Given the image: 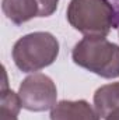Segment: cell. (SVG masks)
<instances>
[{
  "label": "cell",
  "mask_w": 119,
  "mask_h": 120,
  "mask_svg": "<svg viewBox=\"0 0 119 120\" xmlns=\"http://www.w3.org/2000/svg\"><path fill=\"white\" fill-rule=\"evenodd\" d=\"M59 55V42L49 32H32L13 46L14 64L23 73H35L51 66Z\"/></svg>",
  "instance_id": "obj_3"
},
{
  "label": "cell",
  "mask_w": 119,
  "mask_h": 120,
  "mask_svg": "<svg viewBox=\"0 0 119 120\" xmlns=\"http://www.w3.org/2000/svg\"><path fill=\"white\" fill-rule=\"evenodd\" d=\"M94 108L101 119H107L119 109V81L99 87L94 94Z\"/></svg>",
  "instance_id": "obj_7"
},
{
  "label": "cell",
  "mask_w": 119,
  "mask_h": 120,
  "mask_svg": "<svg viewBox=\"0 0 119 120\" xmlns=\"http://www.w3.org/2000/svg\"><path fill=\"white\" fill-rule=\"evenodd\" d=\"M39 6V17H49L52 15L59 4V0H36Z\"/></svg>",
  "instance_id": "obj_9"
},
{
  "label": "cell",
  "mask_w": 119,
  "mask_h": 120,
  "mask_svg": "<svg viewBox=\"0 0 119 120\" xmlns=\"http://www.w3.org/2000/svg\"><path fill=\"white\" fill-rule=\"evenodd\" d=\"M105 120H119V109H116V110H114L108 117Z\"/></svg>",
  "instance_id": "obj_10"
},
{
  "label": "cell",
  "mask_w": 119,
  "mask_h": 120,
  "mask_svg": "<svg viewBox=\"0 0 119 120\" xmlns=\"http://www.w3.org/2000/svg\"><path fill=\"white\" fill-rule=\"evenodd\" d=\"M1 10L16 25H21L34 17H39L36 0H1Z\"/></svg>",
  "instance_id": "obj_6"
},
{
  "label": "cell",
  "mask_w": 119,
  "mask_h": 120,
  "mask_svg": "<svg viewBox=\"0 0 119 120\" xmlns=\"http://www.w3.org/2000/svg\"><path fill=\"white\" fill-rule=\"evenodd\" d=\"M18 95L24 109L45 112L56 105L58 90L51 77L42 73H34L23 80Z\"/></svg>",
  "instance_id": "obj_4"
},
{
  "label": "cell",
  "mask_w": 119,
  "mask_h": 120,
  "mask_svg": "<svg viewBox=\"0 0 119 120\" xmlns=\"http://www.w3.org/2000/svg\"><path fill=\"white\" fill-rule=\"evenodd\" d=\"M23 108L20 95L7 88V81L4 77V84L0 94V120H18L20 109Z\"/></svg>",
  "instance_id": "obj_8"
},
{
  "label": "cell",
  "mask_w": 119,
  "mask_h": 120,
  "mask_svg": "<svg viewBox=\"0 0 119 120\" xmlns=\"http://www.w3.org/2000/svg\"><path fill=\"white\" fill-rule=\"evenodd\" d=\"M71 59L102 78L119 77V46L107 38L84 36L73 48Z\"/></svg>",
  "instance_id": "obj_1"
},
{
  "label": "cell",
  "mask_w": 119,
  "mask_h": 120,
  "mask_svg": "<svg viewBox=\"0 0 119 120\" xmlns=\"http://www.w3.org/2000/svg\"><path fill=\"white\" fill-rule=\"evenodd\" d=\"M99 115L87 101H60L51 109V120H99Z\"/></svg>",
  "instance_id": "obj_5"
},
{
  "label": "cell",
  "mask_w": 119,
  "mask_h": 120,
  "mask_svg": "<svg viewBox=\"0 0 119 120\" xmlns=\"http://www.w3.org/2000/svg\"><path fill=\"white\" fill-rule=\"evenodd\" d=\"M66 17L69 24L84 36L105 38L115 25V8L108 0H71Z\"/></svg>",
  "instance_id": "obj_2"
}]
</instances>
